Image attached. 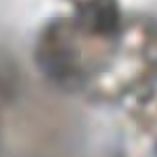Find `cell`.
Listing matches in <instances>:
<instances>
[{
  "mask_svg": "<svg viewBox=\"0 0 157 157\" xmlns=\"http://www.w3.org/2000/svg\"><path fill=\"white\" fill-rule=\"evenodd\" d=\"M10 85L12 79L4 69H0V109L7 104V98L10 95Z\"/></svg>",
  "mask_w": 157,
  "mask_h": 157,
  "instance_id": "obj_1",
  "label": "cell"
},
{
  "mask_svg": "<svg viewBox=\"0 0 157 157\" xmlns=\"http://www.w3.org/2000/svg\"><path fill=\"white\" fill-rule=\"evenodd\" d=\"M81 2H86V0H76V5H78V4H81Z\"/></svg>",
  "mask_w": 157,
  "mask_h": 157,
  "instance_id": "obj_2",
  "label": "cell"
}]
</instances>
